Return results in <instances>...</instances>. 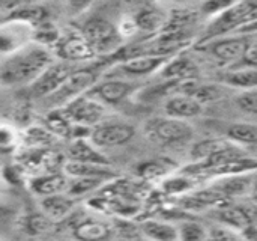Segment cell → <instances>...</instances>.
Masks as SVG:
<instances>
[{
  "mask_svg": "<svg viewBox=\"0 0 257 241\" xmlns=\"http://www.w3.org/2000/svg\"><path fill=\"white\" fill-rule=\"evenodd\" d=\"M173 56H137L120 62L116 71L122 77L128 78H140L151 75L152 72L161 71Z\"/></svg>",
  "mask_w": 257,
  "mask_h": 241,
  "instance_id": "cell-11",
  "label": "cell"
},
{
  "mask_svg": "<svg viewBox=\"0 0 257 241\" xmlns=\"http://www.w3.org/2000/svg\"><path fill=\"white\" fill-rule=\"evenodd\" d=\"M146 136L149 140L161 145H176L188 142L194 130L187 121L175 119V118H154L145 127Z\"/></svg>",
  "mask_w": 257,
  "mask_h": 241,
  "instance_id": "cell-2",
  "label": "cell"
},
{
  "mask_svg": "<svg viewBox=\"0 0 257 241\" xmlns=\"http://www.w3.org/2000/svg\"><path fill=\"white\" fill-rule=\"evenodd\" d=\"M253 190L257 193V177H256V180H254V184H253Z\"/></svg>",
  "mask_w": 257,
  "mask_h": 241,
  "instance_id": "cell-41",
  "label": "cell"
},
{
  "mask_svg": "<svg viewBox=\"0 0 257 241\" xmlns=\"http://www.w3.org/2000/svg\"><path fill=\"white\" fill-rule=\"evenodd\" d=\"M110 228L98 220H83L74 226V237L77 241H107Z\"/></svg>",
  "mask_w": 257,
  "mask_h": 241,
  "instance_id": "cell-21",
  "label": "cell"
},
{
  "mask_svg": "<svg viewBox=\"0 0 257 241\" xmlns=\"http://www.w3.org/2000/svg\"><path fill=\"white\" fill-rule=\"evenodd\" d=\"M134 21L137 24V29L145 30V32H163L169 23V15L164 14V11L154 8V6H146L140 9L134 17Z\"/></svg>",
  "mask_w": 257,
  "mask_h": 241,
  "instance_id": "cell-19",
  "label": "cell"
},
{
  "mask_svg": "<svg viewBox=\"0 0 257 241\" xmlns=\"http://www.w3.org/2000/svg\"><path fill=\"white\" fill-rule=\"evenodd\" d=\"M53 63L51 51L33 41L5 57L0 68V80L5 86L33 83Z\"/></svg>",
  "mask_w": 257,
  "mask_h": 241,
  "instance_id": "cell-1",
  "label": "cell"
},
{
  "mask_svg": "<svg viewBox=\"0 0 257 241\" xmlns=\"http://www.w3.org/2000/svg\"><path fill=\"white\" fill-rule=\"evenodd\" d=\"M69 180L66 174H59V172H48L39 177H35L29 181V190L35 195L42 198L59 195V193H66Z\"/></svg>",
  "mask_w": 257,
  "mask_h": 241,
  "instance_id": "cell-13",
  "label": "cell"
},
{
  "mask_svg": "<svg viewBox=\"0 0 257 241\" xmlns=\"http://www.w3.org/2000/svg\"><path fill=\"white\" fill-rule=\"evenodd\" d=\"M164 112H166V116L169 118L185 121V119H193V118L200 116L203 113V106L193 97L179 94V95L170 97L166 101Z\"/></svg>",
  "mask_w": 257,
  "mask_h": 241,
  "instance_id": "cell-15",
  "label": "cell"
},
{
  "mask_svg": "<svg viewBox=\"0 0 257 241\" xmlns=\"http://www.w3.org/2000/svg\"><path fill=\"white\" fill-rule=\"evenodd\" d=\"M166 82H190L199 80L200 69L194 60L187 56H173L160 71Z\"/></svg>",
  "mask_w": 257,
  "mask_h": 241,
  "instance_id": "cell-14",
  "label": "cell"
},
{
  "mask_svg": "<svg viewBox=\"0 0 257 241\" xmlns=\"http://www.w3.org/2000/svg\"><path fill=\"white\" fill-rule=\"evenodd\" d=\"M224 146H227L226 142L217 140V139H206L202 142H197L191 149V157L196 160V163H203L208 158H211L214 154L221 151Z\"/></svg>",
  "mask_w": 257,
  "mask_h": 241,
  "instance_id": "cell-29",
  "label": "cell"
},
{
  "mask_svg": "<svg viewBox=\"0 0 257 241\" xmlns=\"http://www.w3.org/2000/svg\"><path fill=\"white\" fill-rule=\"evenodd\" d=\"M188 95L193 97L194 100H197L203 106V104H209V103L220 101L224 97V91H223L221 85H215V83H200L197 80Z\"/></svg>",
  "mask_w": 257,
  "mask_h": 241,
  "instance_id": "cell-24",
  "label": "cell"
},
{
  "mask_svg": "<svg viewBox=\"0 0 257 241\" xmlns=\"http://www.w3.org/2000/svg\"><path fill=\"white\" fill-rule=\"evenodd\" d=\"M105 181H108V180H102V178H69L66 193L71 198H78V196H83L86 193L96 190Z\"/></svg>",
  "mask_w": 257,
  "mask_h": 241,
  "instance_id": "cell-30",
  "label": "cell"
},
{
  "mask_svg": "<svg viewBox=\"0 0 257 241\" xmlns=\"http://www.w3.org/2000/svg\"><path fill=\"white\" fill-rule=\"evenodd\" d=\"M134 136L136 128L128 122H105L93 127L90 140L96 148H116L128 143Z\"/></svg>",
  "mask_w": 257,
  "mask_h": 241,
  "instance_id": "cell-6",
  "label": "cell"
},
{
  "mask_svg": "<svg viewBox=\"0 0 257 241\" xmlns=\"http://www.w3.org/2000/svg\"><path fill=\"white\" fill-rule=\"evenodd\" d=\"M83 35L90 42L96 54L101 53H117L120 50L122 35L119 29L108 20L102 17H93L84 23Z\"/></svg>",
  "mask_w": 257,
  "mask_h": 241,
  "instance_id": "cell-3",
  "label": "cell"
},
{
  "mask_svg": "<svg viewBox=\"0 0 257 241\" xmlns=\"http://www.w3.org/2000/svg\"><path fill=\"white\" fill-rule=\"evenodd\" d=\"M53 134L48 130H42V128H30L27 131V143L30 146H35L36 149H39L41 145H47L50 143Z\"/></svg>",
  "mask_w": 257,
  "mask_h": 241,
  "instance_id": "cell-36",
  "label": "cell"
},
{
  "mask_svg": "<svg viewBox=\"0 0 257 241\" xmlns=\"http://www.w3.org/2000/svg\"><path fill=\"white\" fill-rule=\"evenodd\" d=\"M45 125L47 130L57 137L62 139H72V130H74V124L71 122V119L65 115L63 109H54L51 110L47 116H45Z\"/></svg>",
  "mask_w": 257,
  "mask_h": 241,
  "instance_id": "cell-23",
  "label": "cell"
},
{
  "mask_svg": "<svg viewBox=\"0 0 257 241\" xmlns=\"http://www.w3.org/2000/svg\"><path fill=\"white\" fill-rule=\"evenodd\" d=\"M137 88H139V83L136 82H130V80L119 78V77H111L108 80L98 82L87 92V95L99 100L104 104H117L123 101L126 97H130Z\"/></svg>",
  "mask_w": 257,
  "mask_h": 241,
  "instance_id": "cell-8",
  "label": "cell"
},
{
  "mask_svg": "<svg viewBox=\"0 0 257 241\" xmlns=\"http://www.w3.org/2000/svg\"><path fill=\"white\" fill-rule=\"evenodd\" d=\"M53 220L42 214H29L23 220V231L30 237H38L50 231Z\"/></svg>",
  "mask_w": 257,
  "mask_h": 241,
  "instance_id": "cell-31",
  "label": "cell"
},
{
  "mask_svg": "<svg viewBox=\"0 0 257 241\" xmlns=\"http://www.w3.org/2000/svg\"><path fill=\"white\" fill-rule=\"evenodd\" d=\"M33 39L35 42L47 47V48H56V45L59 44V41L62 39V33L60 30L56 27L54 23H51L50 20L36 26L33 30Z\"/></svg>",
  "mask_w": 257,
  "mask_h": 241,
  "instance_id": "cell-27",
  "label": "cell"
},
{
  "mask_svg": "<svg viewBox=\"0 0 257 241\" xmlns=\"http://www.w3.org/2000/svg\"><path fill=\"white\" fill-rule=\"evenodd\" d=\"M72 68L66 62L53 63L42 75H39L32 85L30 92L35 98H48L53 95L72 74Z\"/></svg>",
  "mask_w": 257,
  "mask_h": 241,
  "instance_id": "cell-9",
  "label": "cell"
},
{
  "mask_svg": "<svg viewBox=\"0 0 257 241\" xmlns=\"http://www.w3.org/2000/svg\"><path fill=\"white\" fill-rule=\"evenodd\" d=\"M221 82L230 88L242 89L244 92L254 91V89H257V69H254V68H238V69L229 71L221 77Z\"/></svg>",
  "mask_w": 257,
  "mask_h": 241,
  "instance_id": "cell-20",
  "label": "cell"
},
{
  "mask_svg": "<svg viewBox=\"0 0 257 241\" xmlns=\"http://www.w3.org/2000/svg\"><path fill=\"white\" fill-rule=\"evenodd\" d=\"M236 104H238L239 109H242L244 112L251 113V115H257V89L242 92V94L236 98Z\"/></svg>",
  "mask_w": 257,
  "mask_h": 241,
  "instance_id": "cell-35",
  "label": "cell"
},
{
  "mask_svg": "<svg viewBox=\"0 0 257 241\" xmlns=\"http://www.w3.org/2000/svg\"><path fill=\"white\" fill-rule=\"evenodd\" d=\"M253 41L250 39V36L235 35L230 38L226 36V38L211 41L208 50L215 59L224 63H232V62H239Z\"/></svg>",
  "mask_w": 257,
  "mask_h": 241,
  "instance_id": "cell-10",
  "label": "cell"
},
{
  "mask_svg": "<svg viewBox=\"0 0 257 241\" xmlns=\"http://www.w3.org/2000/svg\"><path fill=\"white\" fill-rule=\"evenodd\" d=\"M39 205H41L42 213L48 219H51L53 222H59V220L66 219L72 213L75 201L68 193H59V195L42 198Z\"/></svg>",
  "mask_w": 257,
  "mask_h": 241,
  "instance_id": "cell-16",
  "label": "cell"
},
{
  "mask_svg": "<svg viewBox=\"0 0 257 241\" xmlns=\"http://www.w3.org/2000/svg\"><path fill=\"white\" fill-rule=\"evenodd\" d=\"M163 190L169 195H182L193 189L191 178L182 175V177H170L166 181H163Z\"/></svg>",
  "mask_w": 257,
  "mask_h": 241,
  "instance_id": "cell-34",
  "label": "cell"
},
{
  "mask_svg": "<svg viewBox=\"0 0 257 241\" xmlns=\"http://www.w3.org/2000/svg\"><path fill=\"white\" fill-rule=\"evenodd\" d=\"M3 23L8 21H15V23H23L27 26H32L33 29L45 21H48L50 18V11L38 3H17L12 5V9H9Z\"/></svg>",
  "mask_w": 257,
  "mask_h": 241,
  "instance_id": "cell-12",
  "label": "cell"
},
{
  "mask_svg": "<svg viewBox=\"0 0 257 241\" xmlns=\"http://www.w3.org/2000/svg\"><path fill=\"white\" fill-rule=\"evenodd\" d=\"M232 3L227 2H208L203 5V11H206V14H215L220 15L223 11H226Z\"/></svg>",
  "mask_w": 257,
  "mask_h": 241,
  "instance_id": "cell-38",
  "label": "cell"
},
{
  "mask_svg": "<svg viewBox=\"0 0 257 241\" xmlns=\"http://www.w3.org/2000/svg\"><path fill=\"white\" fill-rule=\"evenodd\" d=\"M179 231V241H206V232L205 228L197 222H182L178 228Z\"/></svg>",
  "mask_w": 257,
  "mask_h": 241,
  "instance_id": "cell-32",
  "label": "cell"
},
{
  "mask_svg": "<svg viewBox=\"0 0 257 241\" xmlns=\"http://www.w3.org/2000/svg\"><path fill=\"white\" fill-rule=\"evenodd\" d=\"M63 172L69 178H102L110 180L113 177V171L107 165H95V163H80L68 160L63 165Z\"/></svg>",
  "mask_w": 257,
  "mask_h": 241,
  "instance_id": "cell-18",
  "label": "cell"
},
{
  "mask_svg": "<svg viewBox=\"0 0 257 241\" xmlns=\"http://www.w3.org/2000/svg\"><path fill=\"white\" fill-rule=\"evenodd\" d=\"M254 181H250L248 177L245 175H232L227 177L218 187V189L224 196H238V195H244L250 187H253Z\"/></svg>",
  "mask_w": 257,
  "mask_h": 241,
  "instance_id": "cell-28",
  "label": "cell"
},
{
  "mask_svg": "<svg viewBox=\"0 0 257 241\" xmlns=\"http://www.w3.org/2000/svg\"><path fill=\"white\" fill-rule=\"evenodd\" d=\"M227 137L238 145H257V125L238 122L229 127Z\"/></svg>",
  "mask_w": 257,
  "mask_h": 241,
  "instance_id": "cell-26",
  "label": "cell"
},
{
  "mask_svg": "<svg viewBox=\"0 0 257 241\" xmlns=\"http://www.w3.org/2000/svg\"><path fill=\"white\" fill-rule=\"evenodd\" d=\"M238 66L241 68H254L257 69V42H253L248 50L245 51V54L242 56V59L238 62Z\"/></svg>",
  "mask_w": 257,
  "mask_h": 241,
  "instance_id": "cell-37",
  "label": "cell"
},
{
  "mask_svg": "<svg viewBox=\"0 0 257 241\" xmlns=\"http://www.w3.org/2000/svg\"><path fill=\"white\" fill-rule=\"evenodd\" d=\"M136 172L140 178L143 180H154V178H160L167 172V166L163 162H155V160H149V162H143L139 163L136 166Z\"/></svg>",
  "mask_w": 257,
  "mask_h": 241,
  "instance_id": "cell-33",
  "label": "cell"
},
{
  "mask_svg": "<svg viewBox=\"0 0 257 241\" xmlns=\"http://www.w3.org/2000/svg\"><path fill=\"white\" fill-rule=\"evenodd\" d=\"M242 237L245 241H257V226H248L242 231Z\"/></svg>",
  "mask_w": 257,
  "mask_h": 241,
  "instance_id": "cell-40",
  "label": "cell"
},
{
  "mask_svg": "<svg viewBox=\"0 0 257 241\" xmlns=\"http://www.w3.org/2000/svg\"><path fill=\"white\" fill-rule=\"evenodd\" d=\"M96 69H80L74 71L69 78L53 94L48 97L51 106H68L72 100L87 94L98 82Z\"/></svg>",
  "mask_w": 257,
  "mask_h": 241,
  "instance_id": "cell-4",
  "label": "cell"
},
{
  "mask_svg": "<svg viewBox=\"0 0 257 241\" xmlns=\"http://www.w3.org/2000/svg\"><path fill=\"white\" fill-rule=\"evenodd\" d=\"M65 115L71 119L72 124L86 125V127H96L104 116V103L99 100L84 94L75 100H72L68 106L63 107Z\"/></svg>",
  "mask_w": 257,
  "mask_h": 241,
  "instance_id": "cell-5",
  "label": "cell"
},
{
  "mask_svg": "<svg viewBox=\"0 0 257 241\" xmlns=\"http://www.w3.org/2000/svg\"><path fill=\"white\" fill-rule=\"evenodd\" d=\"M54 50L63 62L90 60L96 56V51L86 39L83 32H69L62 35V39Z\"/></svg>",
  "mask_w": 257,
  "mask_h": 241,
  "instance_id": "cell-7",
  "label": "cell"
},
{
  "mask_svg": "<svg viewBox=\"0 0 257 241\" xmlns=\"http://www.w3.org/2000/svg\"><path fill=\"white\" fill-rule=\"evenodd\" d=\"M143 235L151 241H178L179 231L170 223L160 220H145L142 223Z\"/></svg>",
  "mask_w": 257,
  "mask_h": 241,
  "instance_id": "cell-22",
  "label": "cell"
},
{
  "mask_svg": "<svg viewBox=\"0 0 257 241\" xmlns=\"http://www.w3.org/2000/svg\"><path fill=\"white\" fill-rule=\"evenodd\" d=\"M68 157L71 162H80V163H95V165H107L110 166V162L107 157L99 152V148L93 145L90 139L84 140H72L69 149H68Z\"/></svg>",
  "mask_w": 257,
  "mask_h": 241,
  "instance_id": "cell-17",
  "label": "cell"
},
{
  "mask_svg": "<svg viewBox=\"0 0 257 241\" xmlns=\"http://www.w3.org/2000/svg\"><path fill=\"white\" fill-rule=\"evenodd\" d=\"M218 219L221 223H224L227 228L230 229H238V231H244L245 228L250 226V222L241 207L239 205H230V207H226V208H221L220 213H218Z\"/></svg>",
  "mask_w": 257,
  "mask_h": 241,
  "instance_id": "cell-25",
  "label": "cell"
},
{
  "mask_svg": "<svg viewBox=\"0 0 257 241\" xmlns=\"http://www.w3.org/2000/svg\"><path fill=\"white\" fill-rule=\"evenodd\" d=\"M14 143V134L12 131H9V127L3 125L2 127V148L6 149L8 146H12Z\"/></svg>",
  "mask_w": 257,
  "mask_h": 241,
  "instance_id": "cell-39",
  "label": "cell"
}]
</instances>
